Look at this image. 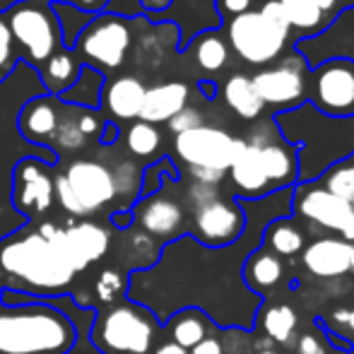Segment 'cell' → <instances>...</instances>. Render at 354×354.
<instances>
[{"label":"cell","instance_id":"681fc988","mask_svg":"<svg viewBox=\"0 0 354 354\" xmlns=\"http://www.w3.org/2000/svg\"><path fill=\"white\" fill-rule=\"evenodd\" d=\"M198 89H201V94L205 99H214V97H217V84L210 82V80H201V82H198Z\"/></svg>","mask_w":354,"mask_h":354},{"label":"cell","instance_id":"db71d44e","mask_svg":"<svg viewBox=\"0 0 354 354\" xmlns=\"http://www.w3.org/2000/svg\"><path fill=\"white\" fill-rule=\"evenodd\" d=\"M46 3H51V5L53 3H73L75 5V0H46Z\"/></svg>","mask_w":354,"mask_h":354},{"label":"cell","instance_id":"f1b7e54d","mask_svg":"<svg viewBox=\"0 0 354 354\" xmlns=\"http://www.w3.org/2000/svg\"><path fill=\"white\" fill-rule=\"evenodd\" d=\"M280 5L284 17H287L292 39L316 37L333 24L328 17H323L321 10L313 5V0H280Z\"/></svg>","mask_w":354,"mask_h":354},{"label":"cell","instance_id":"816d5d0a","mask_svg":"<svg viewBox=\"0 0 354 354\" xmlns=\"http://www.w3.org/2000/svg\"><path fill=\"white\" fill-rule=\"evenodd\" d=\"M256 354H280V352H277L275 347H258Z\"/></svg>","mask_w":354,"mask_h":354},{"label":"cell","instance_id":"4dcf8cb0","mask_svg":"<svg viewBox=\"0 0 354 354\" xmlns=\"http://www.w3.org/2000/svg\"><path fill=\"white\" fill-rule=\"evenodd\" d=\"M126 147L138 159L154 157L162 147V131L152 123H145L138 118L126 128Z\"/></svg>","mask_w":354,"mask_h":354},{"label":"cell","instance_id":"4316f807","mask_svg":"<svg viewBox=\"0 0 354 354\" xmlns=\"http://www.w3.org/2000/svg\"><path fill=\"white\" fill-rule=\"evenodd\" d=\"M80 61L75 58V53L71 48L61 46L41 68H39V80H41V89L51 97L63 94L68 87L77 80L80 75Z\"/></svg>","mask_w":354,"mask_h":354},{"label":"cell","instance_id":"3957f363","mask_svg":"<svg viewBox=\"0 0 354 354\" xmlns=\"http://www.w3.org/2000/svg\"><path fill=\"white\" fill-rule=\"evenodd\" d=\"M222 32L229 51L258 71L280 61L294 41L280 0H266L258 10L227 19Z\"/></svg>","mask_w":354,"mask_h":354},{"label":"cell","instance_id":"d6a6232c","mask_svg":"<svg viewBox=\"0 0 354 354\" xmlns=\"http://www.w3.org/2000/svg\"><path fill=\"white\" fill-rule=\"evenodd\" d=\"M326 191H330L333 196L342 198V201L352 203L354 201V159L347 157L342 162L333 164L328 171H323L316 178Z\"/></svg>","mask_w":354,"mask_h":354},{"label":"cell","instance_id":"44dd1931","mask_svg":"<svg viewBox=\"0 0 354 354\" xmlns=\"http://www.w3.org/2000/svg\"><path fill=\"white\" fill-rule=\"evenodd\" d=\"M241 280L251 294L258 299L268 297V294L277 292L287 280V263L280 256L270 253L268 248L256 246L246 256L241 266Z\"/></svg>","mask_w":354,"mask_h":354},{"label":"cell","instance_id":"f546056e","mask_svg":"<svg viewBox=\"0 0 354 354\" xmlns=\"http://www.w3.org/2000/svg\"><path fill=\"white\" fill-rule=\"evenodd\" d=\"M104 84H106V75L94 71L89 66L80 68L77 80L66 89L63 94H58L63 104H71V106H80V109H99L102 104V92Z\"/></svg>","mask_w":354,"mask_h":354},{"label":"cell","instance_id":"11a10c76","mask_svg":"<svg viewBox=\"0 0 354 354\" xmlns=\"http://www.w3.org/2000/svg\"><path fill=\"white\" fill-rule=\"evenodd\" d=\"M350 207H352V219H354V201L350 203Z\"/></svg>","mask_w":354,"mask_h":354},{"label":"cell","instance_id":"83f0119b","mask_svg":"<svg viewBox=\"0 0 354 354\" xmlns=\"http://www.w3.org/2000/svg\"><path fill=\"white\" fill-rule=\"evenodd\" d=\"M188 53L193 56L196 66L205 73H219L229 63V56H232L227 37H224L222 29H207V32H201L191 41Z\"/></svg>","mask_w":354,"mask_h":354},{"label":"cell","instance_id":"c3c4849f","mask_svg":"<svg viewBox=\"0 0 354 354\" xmlns=\"http://www.w3.org/2000/svg\"><path fill=\"white\" fill-rule=\"evenodd\" d=\"M152 354H188V350H183V347H178L176 342L167 340V342H162V345L154 347Z\"/></svg>","mask_w":354,"mask_h":354},{"label":"cell","instance_id":"f6af8a7d","mask_svg":"<svg viewBox=\"0 0 354 354\" xmlns=\"http://www.w3.org/2000/svg\"><path fill=\"white\" fill-rule=\"evenodd\" d=\"M118 136H121V128L116 126V123H111V121H106L104 123V131H102V136H99V142L102 145H113L118 140Z\"/></svg>","mask_w":354,"mask_h":354},{"label":"cell","instance_id":"e0dca14e","mask_svg":"<svg viewBox=\"0 0 354 354\" xmlns=\"http://www.w3.org/2000/svg\"><path fill=\"white\" fill-rule=\"evenodd\" d=\"M301 268L318 280L354 275V243L342 236H318L301 251Z\"/></svg>","mask_w":354,"mask_h":354},{"label":"cell","instance_id":"1f68e13d","mask_svg":"<svg viewBox=\"0 0 354 354\" xmlns=\"http://www.w3.org/2000/svg\"><path fill=\"white\" fill-rule=\"evenodd\" d=\"M51 8H53V15H56V19H58V27H61L63 46L73 51L77 37L82 34V29L92 22L94 15L84 12V10H80L77 5H73V3H53Z\"/></svg>","mask_w":354,"mask_h":354},{"label":"cell","instance_id":"60d3db41","mask_svg":"<svg viewBox=\"0 0 354 354\" xmlns=\"http://www.w3.org/2000/svg\"><path fill=\"white\" fill-rule=\"evenodd\" d=\"M104 12L116 15V17H123V19H131V17L142 15V5H140V0H109Z\"/></svg>","mask_w":354,"mask_h":354},{"label":"cell","instance_id":"7402d4cb","mask_svg":"<svg viewBox=\"0 0 354 354\" xmlns=\"http://www.w3.org/2000/svg\"><path fill=\"white\" fill-rule=\"evenodd\" d=\"M188 97H191V89L186 82H162L147 87L140 111V121L159 126V123H169L178 111L188 106Z\"/></svg>","mask_w":354,"mask_h":354},{"label":"cell","instance_id":"9f6ffc18","mask_svg":"<svg viewBox=\"0 0 354 354\" xmlns=\"http://www.w3.org/2000/svg\"><path fill=\"white\" fill-rule=\"evenodd\" d=\"M335 354H342V352H335Z\"/></svg>","mask_w":354,"mask_h":354},{"label":"cell","instance_id":"ab89813d","mask_svg":"<svg viewBox=\"0 0 354 354\" xmlns=\"http://www.w3.org/2000/svg\"><path fill=\"white\" fill-rule=\"evenodd\" d=\"M294 354H328V342L323 333L318 335L316 330H308L297 335V345H294Z\"/></svg>","mask_w":354,"mask_h":354},{"label":"cell","instance_id":"6f0895ef","mask_svg":"<svg viewBox=\"0 0 354 354\" xmlns=\"http://www.w3.org/2000/svg\"><path fill=\"white\" fill-rule=\"evenodd\" d=\"M352 159H354V154H352Z\"/></svg>","mask_w":354,"mask_h":354},{"label":"cell","instance_id":"ffe728a7","mask_svg":"<svg viewBox=\"0 0 354 354\" xmlns=\"http://www.w3.org/2000/svg\"><path fill=\"white\" fill-rule=\"evenodd\" d=\"M227 178L234 188V196L241 198V201H263V198L272 196V188L261 167L256 147L248 140H243L234 162L229 164Z\"/></svg>","mask_w":354,"mask_h":354},{"label":"cell","instance_id":"4fadbf2b","mask_svg":"<svg viewBox=\"0 0 354 354\" xmlns=\"http://www.w3.org/2000/svg\"><path fill=\"white\" fill-rule=\"evenodd\" d=\"M289 210L297 222H306L308 227L323 229V232H330L335 236H342L352 222L350 203L333 196L318 181L294 186Z\"/></svg>","mask_w":354,"mask_h":354},{"label":"cell","instance_id":"d590c367","mask_svg":"<svg viewBox=\"0 0 354 354\" xmlns=\"http://www.w3.org/2000/svg\"><path fill=\"white\" fill-rule=\"evenodd\" d=\"M126 256L133 258L138 268H149L159 258V243L154 239H149L147 234L136 232L126 241Z\"/></svg>","mask_w":354,"mask_h":354},{"label":"cell","instance_id":"5b68a950","mask_svg":"<svg viewBox=\"0 0 354 354\" xmlns=\"http://www.w3.org/2000/svg\"><path fill=\"white\" fill-rule=\"evenodd\" d=\"M53 196L71 217H92L116 203L113 171L97 159H73L56 178Z\"/></svg>","mask_w":354,"mask_h":354},{"label":"cell","instance_id":"bcb514c9","mask_svg":"<svg viewBox=\"0 0 354 354\" xmlns=\"http://www.w3.org/2000/svg\"><path fill=\"white\" fill-rule=\"evenodd\" d=\"M106 3H109V0H75V5H77L80 10H84V12H89V15L104 12Z\"/></svg>","mask_w":354,"mask_h":354},{"label":"cell","instance_id":"f35d334b","mask_svg":"<svg viewBox=\"0 0 354 354\" xmlns=\"http://www.w3.org/2000/svg\"><path fill=\"white\" fill-rule=\"evenodd\" d=\"M167 126H169V131H171L174 136H178V133H186V131H193V128L203 126V116H201V111H198V109L186 106L183 111H178L176 116L167 123Z\"/></svg>","mask_w":354,"mask_h":354},{"label":"cell","instance_id":"484cf974","mask_svg":"<svg viewBox=\"0 0 354 354\" xmlns=\"http://www.w3.org/2000/svg\"><path fill=\"white\" fill-rule=\"evenodd\" d=\"M222 94H224L227 106L232 109L239 118H243V121H258V118L263 116V111H266L256 87H253L251 75H243V73L229 75L227 82H224Z\"/></svg>","mask_w":354,"mask_h":354},{"label":"cell","instance_id":"603a6c76","mask_svg":"<svg viewBox=\"0 0 354 354\" xmlns=\"http://www.w3.org/2000/svg\"><path fill=\"white\" fill-rule=\"evenodd\" d=\"M306 229L294 217H275L263 227L261 246L284 258H297L306 248Z\"/></svg>","mask_w":354,"mask_h":354},{"label":"cell","instance_id":"e575fe53","mask_svg":"<svg viewBox=\"0 0 354 354\" xmlns=\"http://www.w3.org/2000/svg\"><path fill=\"white\" fill-rule=\"evenodd\" d=\"M113 171V183H116V198L123 201H138L140 196V183H142V171L133 162H121Z\"/></svg>","mask_w":354,"mask_h":354},{"label":"cell","instance_id":"9a60e30c","mask_svg":"<svg viewBox=\"0 0 354 354\" xmlns=\"http://www.w3.org/2000/svg\"><path fill=\"white\" fill-rule=\"evenodd\" d=\"M256 147L261 167L266 171V178L270 183L272 193L287 191V188L299 183V147L287 142L277 133L275 123H268L266 131H258L256 136L248 140Z\"/></svg>","mask_w":354,"mask_h":354},{"label":"cell","instance_id":"8992f818","mask_svg":"<svg viewBox=\"0 0 354 354\" xmlns=\"http://www.w3.org/2000/svg\"><path fill=\"white\" fill-rule=\"evenodd\" d=\"M15 41V51L37 71L63 46L61 27L46 0H22L3 12Z\"/></svg>","mask_w":354,"mask_h":354},{"label":"cell","instance_id":"7c38bea8","mask_svg":"<svg viewBox=\"0 0 354 354\" xmlns=\"http://www.w3.org/2000/svg\"><path fill=\"white\" fill-rule=\"evenodd\" d=\"M308 104L330 118L354 116V61L330 58L311 71Z\"/></svg>","mask_w":354,"mask_h":354},{"label":"cell","instance_id":"74e56055","mask_svg":"<svg viewBox=\"0 0 354 354\" xmlns=\"http://www.w3.org/2000/svg\"><path fill=\"white\" fill-rule=\"evenodd\" d=\"M15 63H17V51H15L12 34H10L8 22H5L3 12H0V77L10 75Z\"/></svg>","mask_w":354,"mask_h":354},{"label":"cell","instance_id":"9c48e42d","mask_svg":"<svg viewBox=\"0 0 354 354\" xmlns=\"http://www.w3.org/2000/svg\"><path fill=\"white\" fill-rule=\"evenodd\" d=\"M246 224L248 214L243 203L214 193L191 210V239L205 248H227L243 236Z\"/></svg>","mask_w":354,"mask_h":354},{"label":"cell","instance_id":"d4e9b609","mask_svg":"<svg viewBox=\"0 0 354 354\" xmlns=\"http://www.w3.org/2000/svg\"><path fill=\"white\" fill-rule=\"evenodd\" d=\"M256 321L263 326V335L272 342V345H292L299 335V313L289 304H268V306L258 308Z\"/></svg>","mask_w":354,"mask_h":354},{"label":"cell","instance_id":"277c9868","mask_svg":"<svg viewBox=\"0 0 354 354\" xmlns=\"http://www.w3.org/2000/svg\"><path fill=\"white\" fill-rule=\"evenodd\" d=\"M89 335L104 354H149L157 342L159 323L142 304L118 301L94 318Z\"/></svg>","mask_w":354,"mask_h":354},{"label":"cell","instance_id":"7dc6e473","mask_svg":"<svg viewBox=\"0 0 354 354\" xmlns=\"http://www.w3.org/2000/svg\"><path fill=\"white\" fill-rule=\"evenodd\" d=\"M174 0H140L142 12L145 15H154V12H164V10L171 5Z\"/></svg>","mask_w":354,"mask_h":354},{"label":"cell","instance_id":"ee69618b","mask_svg":"<svg viewBox=\"0 0 354 354\" xmlns=\"http://www.w3.org/2000/svg\"><path fill=\"white\" fill-rule=\"evenodd\" d=\"M313 5H316L318 10H321L323 17H328L330 22H335V17L340 15V3L337 0H313Z\"/></svg>","mask_w":354,"mask_h":354},{"label":"cell","instance_id":"f907efd6","mask_svg":"<svg viewBox=\"0 0 354 354\" xmlns=\"http://www.w3.org/2000/svg\"><path fill=\"white\" fill-rule=\"evenodd\" d=\"M22 3V0H0V12H5V10H10L12 5Z\"/></svg>","mask_w":354,"mask_h":354},{"label":"cell","instance_id":"ba28073f","mask_svg":"<svg viewBox=\"0 0 354 354\" xmlns=\"http://www.w3.org/2000/svg\"><path fill=\"white\" fill-rule=\"evenodd\" d=\"M308 77L311 68L306 66L301 53L294 51L284 53L280 61L251 75L263 106L277 109V113L294 111L308 102Z\"/></svg>","mask_w":354,"mask_h":354},{"label":"cell","instance_id":"2e32d148","mask_svg":"<svg viewBox=\"0 0 354 354\" xmlns=\"http://www.w3.org/2000/svg\"><path fill=\"white\" fill-rule=\"evenodd\" d=\"M53 176L46 164L37 157H27L15 167L12 174V203L19 212L39 217L53 203Z\"/></svg>","mask_w":354,"mask_h":354},{"label":"cell","instance_id":"52a82bcc","mask_svg":"<svg viewBox=\"0 0 354 354\" xmlns=\"http://www.w3.org/2000/svg\"><path fill=\"white\" fill-rule=\"evenodd\" d=\"M131 41L133 34L128 19L109 12H99L82 29V34H80L73 46V53L80 61V66H89L94 71L109 75L126 63Z\"/></svg>","mask_w":354,"mask_h":354},{"label":"cell","instance_id":"d6986e66","mask_svg":"<svg viewBox=\"0 0 354 354\" xmlns=\"http://www.w3.org/2000/svg\"><path fill=\"white\" fill-rule=\"evenodd\" d=\"M63 102L51 94H41V97H32L17 116V128L22 133L24 140L32 145H41V147H51V140L56 136V128L61 123Z\"/></svg>","mask_w":354,"mask_h":354},{"label":"cell","instance_id":"7bdbcfd3","mask_svg":"<svg viewBox=\"0 0 354 354\" xmlns=\"http://www.w3.org/2000/svg\"><path fill=\"white\" fill-rule=\"evenodd\" d=\"M188 354H227L222 340L217 335H210L207 340H203L201 345H196L193 350H188Z\"/></svg>","mask_w":354,"mask_h":354},{"label":"cell","instance_id":"b9f144b4","mask_svg":"<svg viewBox=\"0 0 354 354\" xmlns=\"http://www.w3.org/2000/svg\"><path fill=\"white\" fill-rule=\"evenodd\" d=\"M214 5H217V12L222 15V17H227V19L239 17V15L256 10V8H253V5H256V0H214Z\"/></svg>","mask_w":354,"mask_h":354},{"label":"cell","instance_id":"836d02e7","mask_svg":"<svg viewBox=\"0 0 354 354\" xmlns=\"http://www.w3.org/2000/svg\"><path fill=\"white\" fill-rule=\"evenodd\" d=\"M126 292H128V277L121 270L106 268L94 280V299L102 304H109V306L121 301Z\"/></svg>","mask_w":354,"mask_h":354},{"label":"cell","instance_id":"8fae6325","mask_svg":"<svg viewBox=\"0 0 354 354\" xmlns=\"http://www.w3.org/2000/svg\"><path fill=\"white\" fill-rule=\"evenodd\" d=\"M41 227L46 229L61 256L75 270V275L99 263L111 248V232L94 219H73L68 224L44 222Z\"/></svg>","mask_w":354,"mask_h":354},{"label":"cell","instance_id":"cb8c5ba5","mask_svg":"<svg viewBox=\"0 0 354 354\" xmlns=\"http://www.w3.org/2000/svg\"><path fill=\"white\" fill-rule=\"evenodd\" d=\"M167 333H169V340L176 342L178 347L193 350V347L201 345L203 340H207L212 335V323L210 316L203 308L188 306L171 313V318L167 323Z\"/></svg>","mask_w":354,"mask_h":354},{"label":"cell","instance_id":"8d00e7d4","mask_svg":"<svg viewBox=\"0 0 354 354\" xmlns=\"http://www.w3.org/2000/svg\"><path fill=\"white\" fill-rule=\"evenodd\" d=\"M318 326H326V330L337 333L340 335V342L350 345L347 337H354V308H335L328 318H318Z\"/></svg>","mask_w":354,"mask_h":354},{"label":"cell","instance_id":"f5cc1de1","mask_svg":"<svg viewBox=\"0 0 354 354\" xmlns=\"http://www.w3.org/2000/svg\"><path fill=\"white\" fill-rule=\"evenodd\" d=\"M337 3H340V8H352L354 0H337Z\"/></svg>","mask_w":354,"mask_h":354},{"label":"cell","instance_id":"30bf717a","mask_svg":"<svg viewBox=\"0 0 354 354\" xmlns=\"http://www.w3.org/2000/svg\"><path fill=\"white\" fill-rule=\"evenodd\" d=\"M243 138H234L232 133L214 126H198L193 131L174 136V154L188 171H219L227 174L241 149Z\"/></svg>","mask_w":354,"mask_h":354},{"label":"cell","instance_id":"7a4b0ae2","mask_svg":"<svg viewBox=\"0 0 354 354\" xmlns=\"http://www.w3.org/2000/svg\"><path fill=\"white\" fill-rule=\"evenodd\" d=\"M75 326L46 304H12L0 308V354H68Z\"/></svg>","mask_w":354,"mask_h":354},{"label":"cell","instance_id":"ac0fdd59","mask_svg":"<svg viewBox=\"0 0 354 354\" xmlns=\"http://www.w3.org/2000/svg\"><path fill=\"white\" fill-rule=\"evenodd\" d=\"M145 92H147V87L138 75H118L104 84L99 109L116 126L118 123H133L140 118Z\"/></svg>","mask_w":354,"mask_h":354},{"label":"cell","instance_id":"5bb4252c","mask_svg":"<svg viewBox=\"0 0 354 354\" xmlns=\"http://www.w3.org/2000/svg\"><path fill=\"white\" fill-rule=\"evenodd\" d=\"M133 222L154 241H178L186 234V207L178 198L159 188L152 196H145L133 205Z\"/></svg>","mask_w":354,"mask_h":354},{"label":"cell","instance_id":"6da1fadb","mask_svg":"<svg viewBox=\"0 0 354 354\" xmlns=\"http://www.w3.org/2000/svg\"><path fill=\"white\" fill-rule=\"evenodd\" d=\"M0 282L24 294L56 297L73 287L75 270L39 224L0 241Z\"/></svg>","mask_w":354,"mask_h":354}]
</instances>
